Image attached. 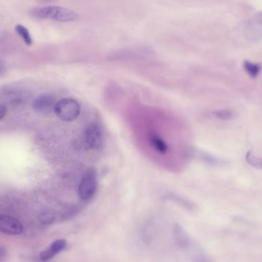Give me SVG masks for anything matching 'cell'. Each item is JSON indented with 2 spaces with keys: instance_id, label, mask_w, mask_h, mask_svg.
Here are the masks:
<instances>
[{
  "instance_id": "obj_1",
  "label": "cell",
  "mask_w": 262,
  "mask_h": 262,
  "mask_svg": "<svg viewBox=\"0 0 262 262\" xmlns=\"http://www.w3.org/2000/svg\"><path fill=\"white\" fill-rule=\"evenodd\" d=\"M37 16L45 19L55 20V21L75 22L80 18L79 14L75 11L62 6H50L38 9L35 12Z\"/></svg>"
},
{
  "instance_id": "obj_2",
  "label": "cell",
  "mask_w": 262,
  "mask_h": 262,
  "mask_svg": "<svg viewBox=\"0 0 262 262\" xmlns=\"http://www.w3.org/2000/svg\"><path fill=\"white\" fill-rule=\"evenodd\" d=\"M54 111L61 121L72 122L77 119L81 114V106L77 100L64 98L57 102Z\"/></svg>"
},
{
  "instance_id": "obj_3",
  "label": "cell",
  "mask_w": 262,
  "mask_h": 262,
  "mask_svg": "<svg viewBox=\"0 0 262 262\" xmlns=\"http://www.w3.org/2000/svg\"><path fill=\"white\" fill-rule=\"evenodd\" d=\"M98 189V176L96 171L93 169H89L83 175L79 186L78 193L82 201H89L93 198Z\"/></svg>"
},
{
  "instance_id": "obj_4",
  "label": "cell",
  "mask_w": 262,
  "mask_h": 262,
  "mask_svg": "<svg viewBox=\"0 0 262 262\" xmlns=\"http://www.w3.org/2000/svg\"><path fill=\"white\" fill-rule=\"evenodd\" d=\"M83 142L89 150H99L104 143V134L101 125L98 123H91L84 131Z\"/></svg>"
},
{
  "instance_id": "obj_5",
  "label": "cell",
  "mask_w": 262,
  "mask_h": 262,
  "mask_svg": "<svg viewBox=\"0 0 262 262\" xmlns=\"http://www.w3.org/2000/svg\"><path fill=\"white\" fill-rule=\"evenodd\" d=\"M23 231V224L19 220L9 215H0V232L6 235H17Z\"/></svg>"
},
{
  "instance_id": "obj_6",
  "label": "cell",
  "mask_w": 262,
  "mask_h": 262,
  "mask_svg": "<svg viewBox=\"0 0 262 262\" xmlns=\"http://www.w3.org/2000/svg\"><path fill=\"white\" fill-rule=\"evenodd\" d=\"M56 103L54 95L49 93L42 94L34 99L32 107L36 112L47 113L55 109Z\"/></svg>"
},
{
  "instance_id": "obj_7",
  "label": "cell",
  "mask_w": 262,
  "mask_h": 262,
  "mask_svg": "<svg viewBox=\"0 0 262 262\" xmlns=\"http://www.w3.org/2000/svg\"><path fill=\"white\" fill-rule=\"evenodd\" d=\"M151 50L146 48H136V49H124L112 53V59H128V58H144L149 56Z\"/></svg>"
},
{
  "instance_id": "obj_8",
  "label": "cell",
  "mask_w": 262,
  "mask_h": 262,
  "mask_svg": "<svg viewBox=\"0 0 262 262\" xmlns=\"http://www.w3.org/2000/svg\"><path fill=\"white\" fill-rule=\"evenodd\" d=\"M174 239L179 247L184 250L190 251L195 245L188 235L187 232L180 225H176L173 227Z\"/></svg>"
},
{
  "instance_id": "obj_9",
  "label": "cell",
  "mask_w": 262,
  "mask_h": 262,
  "mask_svg": "<svg viewBox=\"0 0 262 262\" xmlns=\"http://www.w3.org/2000/svg\"><path fill=\"white\" fill-rule=\"evenodd\" d=\"M67 246V243L64 239L55 240L52 243L46 250L43 251L39 254L40 261L43 262L49 261L53 258L57 254L62 252Z\"/></svg>"
},
{
  "instance_id": "obj_10",
  "label": "cell",
  "mask_w": 262,
  "mask_h": 262,
  "mask_svg": "<svg viewBox=\"0 0 262 262\" xmlns=\"http://www.w3.org/2000/svg\"><path fill=\"white\" fill-rule=\"evenodd\" d=\"M149 143L151 146L160 154H166L169 152V146L166 142L160 135L152 132L149 135Z\"/></svg>"
},
{
  "instance_id": "obj_11",
  "label": "cell",
  "mask_w": 262,
  "mask_h": 262,
  "mask_svg": "<svg viewBox=\"0 0 262 262\" xmlns=\"http://www.w3.org/2000/svg\"><path fill=\"white\" fill-rule=\"evenodd\" d=\"M164 198L166 199L169 200V201L177 203L179 206L184 208V209H188V210H194L195 209V206L193 204V203L186 199V198L181 196V195H177V194L167 193L166 194Z\"/></svg>"
},
{
  "instance_id": "obj_12",
  "label": "cell",
  "mask_w": 262,
  "mask_h": 262,
  "mask_svg": "<svg viewBox=\"0 0 262 262\" xmlns=\"http://www.w3.org/2000/svg\"><path fill=\"white\" fill-rule=\"evenodd\" d=\"M243 66H244L245 70L246 71L249 76L252 78H255L258 77L261 72V66L258 63H252V62L249 61V60H245L243 63Z\"/></svg>"
},
{
  "instance_id": "obj_13",
  "label": "cell",
  "mask_w": 262,
  "mask_h": 262,
  "mask_svg": "<svg viewBox=\"0 0 262 262\" xmlns=\"http://www.w3.org/2000/svg\"><path fill=\"white\" fill-rule=\"evenodd\" d=\"M15 32L18 34L21 39L24 41L27 46H32L33 43V40H32V35H31L30 32H29V29L26 27V26H23V25H17L15 28Z\"/></svg>"
},
{
  "instance_id": "obj_14",
  "label": "cell",
  "mask_w": 262,
  "mask_h": 262,
  "mask_svg": "<svg viewBox=\"0 0 262 262\" xmlns=\"http://www.w3.org/2000/svg\"><path fill=\"white\" fill-rule=\"evenodd\" d=\"M212 115L215 118H220L222 120H229L233 118V112L229 110V109H221V110L215 111L212 112Z\"/></svg>"
},
{
  "instance_id": "obj_15",
  "label": "cell",
  "mask_w": 262,
  "mask_h": 262,
  "mask_svg": "<svg viewBox=\"0 0 262 262\" xmlns=\"http://www.w3.org/2000/svg\"><path fill=\"white\" fill-rule=\"evenodd\" d=\"M246 158L247 163L251 166L257 169H262V158L255 156L251 152H248Z\"/></svg>"
},
{
  "instance_id": "obj_16",
  "label": "cell",
  "mask_w": 262,
  "mask_h": 262,
  "mask_svg": "<svg viewBox=\"0 0 262 262\" xmlns=\"http://www.w3.org/2000/svg\"><path fill=\"white\" fill-rule=\"evenodd\" d=\"M39 220L42 224L51 225L55 221V215L52 212H43L40 215Z\"/></svg>"
},
{
  "instance_id": "obj_17",
  "label": "cell",
  "mask_w": 262,
  "mask_h": 262,
  "mask_svg": "<svg viewBox=\"0 0 262 262\" xmlns=\"http://www.w3.org/2000/svg\"><path fill=\"white\" fill-rule=\"evenodd\" d=\"M6 113H7V108L4 104L0 103V121L5 118Z\"/></svg>"
},
{
  "instance_id": "obj_18",
  "label": "cell",
  "mask_w": 262,
  "mask_h": 262,
  "mask_svg": "<svg viewBox=\"0 0 262 262\" xmlns=\"http://www.w3.org/2000/svg\"><path fill=\"white\" fill-rule=\"evenodd\" d=\"M6 249L0 246V262H4L6 257Z\"/></svg>"
},
{
  "instance_id": "obj_19",
  "label": "cell",
  "mask_w": 262,
  "mask_h": 262,
  "mask_svg": "<svg viewBox=\"0 0 262 262\" xmlns=\"http://www.w3.org/2000/svg\"><path fill=\"white\" fill-rule=\"evenodd\" d=\"M5 71H6V66H5L3 62H2L1 60H0V75H3V74L4 73Z\"/></svg>"
}]
</instances>
